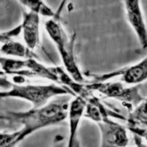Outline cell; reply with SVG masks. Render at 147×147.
<instances>
[{"label": "cell", "mask_w": 147, "mask_h": 147, "mask_svg": "<svg viewBox=\"0 0 147 147\" xmlns=\"http://www.w3.org/2000/svg\"><path fill=\"white\" fill-rule=\"evenodd\" d=\"M69 105V98H61L41 108H32L24 112L8 111L2 113L3 121L10 125H22V128L13 133H1V147H16L23 140L37 130L63 122L68 117Z\"/></svg>", "instance_id": "obj_1"}, {"label": "cell", "mask_w": 147, "mask_h": 147, "mask_svg": "<svg viewBox=\"0 0 147 147\" xmlns=\"http://www.w3.org/2000/svg\"><path fill=\"white\" fill-rule=\"evenodd\" d=\"M1 87L9 88V90L2 91V98H20L28 101L32 104L33 109L44 107L49 103L50 99L61 95H73V92L63 85L51 83L47 85H24L16 84L3 78H1Z\"/></svg>", "instance_id": "obj_2"}, {"label": "cell", "mask_w": 147, "mask_h": 147, "mask_svg": "<svg viewBox=\"0 0 147 147\" xmlns=\"http://www.w3.org/2000/svg\"><path fill=\"white\" fill-rule=\"evenodd\" d=\"M45 26L48 35L57 46L66 71L75 81L83 83L85 78L75 57L76 33L68 36L61 23L53 18L47 20Z\"/></svg>", "instance_id": "obj_3"}, {"label": "cell", "mask_w": 147, "mask_h": 147, "mask_svg": "<svg viewBox=\"0 0 147 147\" xmlns=\"http://www.w3.org/2000/svg\"><path fill=\"white\" fill-rule=\"evenodd\" d=\"M93 92H98L106 98L119 101L129 113L142 102L145 98L140 94V84L126 87L121 82H92L86 84Z\"/></svg>", "instance_id": "obj_4"}, {"label": "cell", "mask_w": 147, "mask_h": 147, "mask_svg": "<svg viewBox=\"0 0 147 147\" xmlns=\"http://www.w3.org/2000/svg\"><path fill=\"white\" fill-rule=\"evenodd\" d=\"M0 60L2 71L5 74L23 76L24 78H40L60 84L56 67H45L36 59L20 60L1 57Z\"/></svg>", "instance_id": "obj_5"}, {"label": "cell", "mask_w": 147, "mask_h": 147, "mask_svg": "<svg viewBox=\"0 0 147 147\" xmlns=\"http://www.w3.org/2000/svg\"><path fill=\"white\" fill-rule=\"evenodd\" d=\"M92 82H106L116 77H121L122 82L128 85L140 84L147 80V56L136 64L102 74L85 73Z\"/></svg>", "instance_id": "obj_6"}, {"label": "cell", "mask_w": 147, "mask_h": 147, "mask_svg": "<svg viewBox=\"0 0 147 147\" xmlns=\"http://www.w3.org/2000/svg\"><path fill=\"white\" fill-rule=\"evenodd\" d=\"M101 134L100 147H126L129 138L123 125L113 121L111 117L105 116L96 122Z\"/></svg>", "instance_id": "obj_7"}, {"label": "cell", "mask_w": 147, "mask_h": 147, "mask_svg": "<svg viewBox=\"0 0 147 147\" xmlns=\"http://www.w3.org/2000/svg\"><path fill=\"white\" fill-rule=\"evenodd\" d=\"M126 18L134 30L142 51H147V27L140 0H124Z\"/></svg>", "instance_id": "obj_8"}, {"label": "cell", "mask_w": 147, "mask_h": 147, "mask_svg": "<svg viewBox=\"0 0 147 147\" xmlns=\"http://www.w3.org/2000/svg\"><path fill=\"white\" fill-rule=\"evenodd\" d=\"M87 103L78 97L70 102L68 110L69 119V137L67 147H79L78 131L82 117L84 115Z\"/></svg>", "instance_id": "obj_9"}, {"label": "cell", "mask_w": 147, "mask_h": 147, "mask_svg": "<svg viewBox=\"0 0 147 147\" xmlns=\"http://www.w3.org/2000/svg\"><path fill=\"white\" fill-rule=\"evenodd\" d=\"M22 32L25 45L34 50L40 45V14L23 10Z\"/></svg>", "instance_id": "obj_10"}, {"label": "cell", "mask_w": 147, "mask_h": 147, "mask_svg": "<svg viewBox=\"0 0 147 147\" xmlns=\"http://www.w3.org/2000/svg\"><path fill=\"white\" fill-rule=\"evenodd\" d=\"M1 53L23 59H36L39 60V57L33 51V50L30 49L27 45H23L22 43L9 40L2 44L1 46Z\"/></svg>", "instance_id": "obj_11"}, {"label": "cell", "mask_w": 147, "mask_h": 147, "mask_svg": "<svg viewBox=\"0 0 147 147\" xmlns=\"http://www.w3.org/2000/svg\"><path fill=\"white\" fill-rule=\"evenodd\" d=\"M127 125L147 128V98L129 113Z\"/></svg>", "instance_id": "obj_12"}, {"label": "cell", "mask_w": 147, "mask_h": 147, "mask_svg": "<svg viewBox=\"0 0 147 147\" xmlns=\"http://www.w3.org/2000/svg\"><path fill=\"white\" fill-rule=\"evenodd\" d=\"M24 7L28 8L30 11L34 12L40 15L48 18H54L56 16L53 11L43 0H18Z\"/></svg>", "instance_id": "obj_13"}, {"label": "cell", "mask_w": 147, "mask_h": 147, "mask_svg": "<svg viewBox=\"0 0 147 147\" xmlns=\"http://www.w3.org/2000/svg\"><path fill=\"white\" fill-rule=\"evenodd\" d=\"M21 32H22V25L20 24V25L14 27L12 30L2 32L1 33V42L4 43V42H7L9 40H11L13 37L18 36Z\"/></svg>", "instance_id": "obj_14"}, {"label": "cell", "mask_w": 147, "mask_h": 147, "mask_svg": "<svg viewBox=\"0 0 147 147\" xmlns=\"http://www.w3.org/2000/svg\"><path fill=\"white\" fill-rule=\"evenodd\" d=\"M127 129L131 133H133L134 135L140 136L141 139H144L145 140L147 141V128H141V127L127 125Z\"/></svg>", "instance_id": "obj_15"}, {"label": "cell", "mask_w": 147, "mask_h": 147, "mask_svg": "<svg viewBox=\"0 0 147 147\" xmlns=\"http://www.w3.org/2000/svg\"><path fill=\"white\" fill-rule=\"evenodd\" d=\"M134 140H135V142H136V145L137 147H147L146 145H144L142 143V139L140 136L134 135Z\"/></svg>", "instance_id": "obj_16"}]
</instances>
